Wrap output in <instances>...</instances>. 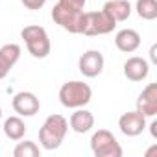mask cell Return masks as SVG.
I'll return each instance as SVG.
<instances>
[{
    "label": "cell",
    "mask_w": 157,
    "mask_h": 157,
    "mask_svg": "<svg viewBox=\"0 0 157 157\" xmlns=\"http://www.w3.org/2000/svg\"><path fill=\"white\" fill-rule=\"evenodd\" d=\"M68 131V122L63 115H50L41 129H39V142L44 150H56L61 146Z\"/></svg>",
    "instance_id": "6da1fadb"
},
{
    "label": "cell",
    "mask_w": 157,
    "mask_h": 157,
    "mask_svg": "<svg viewBox=\"0 0 157 157\" xmlns=\"http://www.w3.org/2000/svg\"><path fill=\"white\" fill-rule=\"evenodd\" d=\"M93 98V89L83 82H67L59 89V102L68 109L85 107Z\"/></svg>",
    "instance_id": "7a4b0ae2"
},
{
    "label": "cell",
    "mask_w": 157,
    "mask_h": 157,
    "mask_svg": "<svg viewBox=\"0 0 157 157\" xmlns=\"http://www.w3.org/2000/svg\"><path fill=\"white\" fill-rule=\"evenodd\" d=\"M52 19L56 24H59L63 30H67L70 33H83V28H85V11L83 10H76V8L57 2L52 10Z\"/></svg>",
    "instance_id": "3957f363"
},
{
    "label": "cell",
    "mask_w": 157,
    "mask_h": 157,
    "mask_svg": "<svg viewBox=\"0 0 157 157\" xmlns=\"http://www.w3.org/2000/svg\"><path fill=\"white\" fill-rule=\"evenodd\" d=\"M21 37L24 39L28 52L37 59H44L52 50L50 37L43 26H26V28H22Z\"/></svg>",
    "instance_id": "277c9868"
},
{
    "label": "cell",
    "mask_w": 157,
    "mask_h": 157,
    "mask_svg": "<svg viewBox=\"0 0 157 157\" xmlns=\"http://www.w3.org/2000/svg\"><path fill=\"white\" fill-rule=\"evenodd\" d=\"M91 150L96 157H122V146L107 129H98L93 133Z\"/></svg>",
    "instance_id": "5b68a950"
},
{
    "label": "cell",
    "mask_w": 157,
    "mask_h": 157,
    "mask_svg": "<svg viewBox=\"0 0 157 157\" xmlns=\"http://www.w3.org/2000/svg\"><path fill=\"white\" fill-rule=\"evenodd\" d=\"M115 28H117V21L111 19L104 10L85 13L83 35H105V33H111Z\"/></svg>",
    "instance_id": "8992f818"
},
{
    "label": "cell",
    "mask_w": 157,
    "mask_h": 157,
    "mask_svg": "<svg viewBox=\"0 0 157 157\" xmlns=\"http://www.w3.org/2000/svg\"><path fill=\"white\" fill-rule=\"evenodd\" d=\"M104 56L100 50H87L78 61V68L85 78H96L104 70Z\"/></svg>",
    "instance_id": "52a82bcc"
},
{
    "label": "cell",
    "mask_w": 157,
    "mask_h": 157,
    "mask_svg": "<svg viewBox=\"0 0 157 157\" xmlns=\"http://www.w3.org/2000/svg\"><path fill=\"white\" fill-rule=\"evenodd\" d=\"M118 128L126 137H137L146 129V117L142 113L135 111H128L118 118Z\"/></svg>",
    "instance_id": "ba28073f"
},
{
    "label": "cell",
    "mask_w": 157,
    "mask_h": 157,
    "mask_svg": "<svg viewBox=\"0 0 157 157\" xmlns=\"http://www.w3.org/2000/svg\"><path fill=\"white\" fill-rule=\"evenodd\" d=\"M13 109L19 117H33L41 109V102L33 93L22 91L13 96Z\"/></svg>",
    "instance_id": "9c48e42d"
},
{
    "label": "cell",
    "mask_w": 157,
    "mask_h": 157,
    "mask_svg": "<svg viewBox=\"0 0 157 157\" xmlns=\"http://www.w3.org/2000/svg\"><path fill=\"white\" fill-rule=\"evenodd\" d=\"M137 111L146 118L157 115V83H148L137 98Z\"/></svg>",
    "instance_id": "30bf717a"
},
{
    "label": "cell",
    "mask_w": 157,
    "mask_h": 157,
    "mask_svg": "<svg viewBox=\"0 0 157 157\" xmlns=\"http://www.w3.org/2000/svg\"><path fill=\"white\" fill-rule=\"evenodd\" d=\"M150 74V65L144 57H129L124 63V76L131 82H142Z\"/></svg>",
    "instance_id": "8fae6325"
},
{
    "label": "cell",
    "mask_w": 157,
    "mask_h": 157,
    "mask_svg": "<svg viewBox=\"0 0 157 157\" xmlns=\"http://www.w3.org/2000/svg\"><path fill=\"white\" fill-rule=\"evenodd\" d=\"M21 57V46L15 43L0 46V80L8 76V72L13 68V65Z\"/></svg>",
    "instance_id": "7c38bea8"
},
{
    "label": "cell",
    "mask_w": 157,
    "mask_h": 157,
    "mask_svg": "<svg viewBox=\"0 0 157 157\" xmlns=\"http://www.w3.org/2000/svg\"><path fill=\"white\" fill-rule=\"evenodd\" d=\"M68 124H70L72 131L83 135V133H87V131L93 129V126H94V117H93L91 111H87V109H83V107H78V109L70 115Z\"/></svg>",
    "instance_id": "4fadbf2b"
},
{
    "label": "cell",
    "mask_w": 157,
    "mask_h": 157,
    "mask_svg": "<svg viewBox=\"0 0 157 157\" xmlns=\"http://www.w3.org/2000/svg\"><path fill=\"white\" fill-rule=\"evenodd\" d=\"M115 44L120 52H126V54H131L135 52L139 46H140V35L139 32L131 30V28H126V30H120L115 37Z\"/></svg>",
    "instance_id": "5bb4252c"
},
{
    "label": "cell",
    "mask_w": 157,
    "mask_h": 157,
    "mask_svg": "<svg viewBox=\"0 0 157 157\" xmlns=\"http://www.w3.org/2000/svg\"><path fill=\"white\" fill-rule=\"evenodd\" d=\"M104 11L117 22H124L131 15V6L128 0H107L104 6Z\"/></svg>",
    "instance_id": "9a60e30c"
},
{
    "label": "cell",
    "mask_w": 157,
    "mask_h": 157,
    "mask_svg": "<svg viewBox=\"0 0 157 157\" xmlns=\"http://www.w3.org/2000/svg\"><path fill=\"white\" fill-rule=\"evenodd\" d=\"M4 133L11 140H21L26 133V124L22 122L21 117H10L4 122Z\"/></svg>",
    "instance_id": "2e32d148"
},
{
    "label": "cell",
    "mask_w": 157,
    "mask_h": 157,
    "mask_svg": "<svg viewBox=\"0 0 157 157\" xmlns=\"http://www.w3.org/2000/svg\"><path fill=\"white\" fill-rule=\"evenodd\" d=\"M137 15L144 21L157 19V0H137Z\"/></svg>",
    "instance_id": "e0dca14e"
},
{
    "label": "cell",
    "mask_w": 157,
    "mask_h": 157,
    "mask_svg": "<svg viewBox=\"0 0 157 157\" xmlns=\"http://www.w3.org/2000/svg\"><path fill=\"white\" fill-rule=\"evenodd\" d=\"M13 155L15 157H39L41 150H39V146L33 140H24V142H19L15 146Z\"/></svg>",
    "instance_id": "ac0fdd59"
},
{
    "label": "cell",
    "mask_w": 157,
    "mask_h": 157,
    "mask_svg": "<svg viewBox=\"0 0 157 157\" xmlns=\"http://www.w3.org/2000/svg\"><path fill=\"white\" fill-rule=\"evenodd\" d=\"M22 2V6L26 8V10H32V11H37V10H41L48 0H21Z\"/></svg>",
    "instance_id": "d6986e66"
},
{
    "label": "cell",
    "mask_w": 157,
    "mask_h": 157,
    "mask_svg": "<svg viewBox=\"0 0 157 157\" xmlns=\"http://www.w3.org/2000/svg\"><path fill=\"white\" fill-rule=\"evenodd\" d=\"M61 4L65 6H70V8H76V10H83L85 8V2L87 0H59Z\"/></svg>",
    "instance_id": "ffe728a7"
},
{
    "label": "cell",
    "mask_w": 157,
    "mask_h": 157,
    "mask_svg": "<svg viewBox=\"0 0 157 157\" xmlns=\"http://www.w3.org/2000/svg\"><path fill=\"white\" fill-rule=\"evenodd\" d=\"M150 57H151V63H157V44L151 46V50H150Z\"/></svg>",
    "instance_id": "44dd1931"
},
{
    "label": "cell",
    "mask_w": 157,
    "mask_h": 157,
    "mask_svg": "<svg viewBox=\"0 0 157 157\" xmlns=\"http://www.w3.org/2000/svg\"><path fill=\"white\" fill-rule=\"evenodd\" d=\"M155 128H157V122L153 120V122L150 124V131H151V137H157V129H155Z\"/></svg>",
    "instance_id": "7402d4cb"
},
{
    "label": "cell",
    "mask_w": 157,
    "mask_h": 157,
    "mask_svg": "<svg viewBox=\"0 0 157 157\" xmlns=\"http://www.w3.org/2000/svg\"><path fill=\"white\" fill-rule=\"evenodd\" d=\"M0 120H2V107H0Z\"/></svg>",
    "instance_id": "603a6c76"
}]
</instances>
